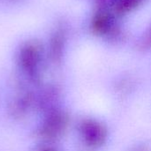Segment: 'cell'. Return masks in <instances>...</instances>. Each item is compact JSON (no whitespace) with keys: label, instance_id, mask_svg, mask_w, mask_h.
<instances>
[{"label":"cell","instance_id":"obj_5","mask_svg":"<svg viewBox=\"0 0 151 151\" xmlns=\"http://www.w3.org/2000/svg\"><path fill=\"white\" fill-rule=\"evenodd\" d=\"M130 151H151V147L146 144H141L134 147L133 149H131Z\"/></svg>","mask_w":151,"mask_h":151},{"label":"cell","instance_id":"obj_1","mask_svg":"<svg viewBox=\"0 0 151 151\" xmlns=\"http://www.w3.org/2000/svg\"><path fill=\"white\" fill-rule=\"evenodd\" d=\"M83 143L91 151L104 147L109 140V129L107 126L96 118H86L81 120L79 127Z\"/></svg>","mask_w":151,"mask_h":151},{"label":"cell","instance_id":"obj_4","mask_svg":"<svg viewBox=\"0 0 151 151\" xmlns=\"http://www.w3.org/2000/svg\"><path fill=\"white\" fill-rule=\"evenodd\" d=\"M141 48L144 50H151V26L145 33L141 42Z\"/></svg>","mask_w":151,"mask_h":151},{"label":"cell","instance_id":"obj_3","mask_svg":"<svg viewBox=\"0 0 151 151\" xmlns=\"http://www.w3.org/2000/svg\"><path fill=\"white\" fill-rule=\"evenodd\" d=\"M145 0H111L108 5L111 12L117 16H123L141 6Z\"/></svg>","mask_w":151,"mask_h":151},{"label":"cell","instance_id":"obj_2","mask_svg":"<svg viewBox=\"0 0 151 151\" xmlns=\"http://www.w3.org/2000/svg\"><path fill=\"white\" fill-rule=\"evenodd\" d=\"M99 6L91 20L92 30L95 34L107 37L108 39H117L120 32L116 20L117 16L111 12L108 5Z\"/></svg>","mask_w":151,"mask_h":151}]
</instances>
